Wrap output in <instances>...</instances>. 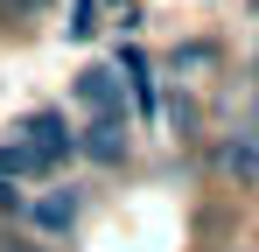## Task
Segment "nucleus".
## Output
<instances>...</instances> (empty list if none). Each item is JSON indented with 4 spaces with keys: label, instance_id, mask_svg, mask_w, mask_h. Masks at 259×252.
<instances>
[{
    "label": "nucleus",
    "instance_id": "obj_1",
    "mask_svg": "<svg viewBox=\"0 0 259 252\" xmlns=\"http://www.w3.org/2000/svg\"><path fill=\"white\" fill-rule=\"evenodd\" d=\"M21 154H28V168H56L70 147H77V133H70V119L63 112H35V119L21 126V140H14Z\"/></svg>",
    "mask_w": 259,
    "mask_h": 252
},
{
    "label": "nucleus",
    "instance_id": "obj_2",
    "mask_svg": "<svg viewBox=\"0 0 259 252\" xmlns=\"http://www.w3.org/2000/svg\"><path fill=\"white\" fill-rule=\"evenodd\" d=\"M217 175L238 189H259V126H238L217 140Z\"/></svg>",
    "mask_w": 259,
    "mask_h": 252
},
{
    "label": "nucleus",
    "instance_id": "obj_3",
    "mask_svg": "<svg viewBox=\"0 0 259 252\" xmlns=\"http://www.w3.org/2000/svg\"><path fill=\"white\" fill-rule=\"evenodd\" d=\"M21 217H28L35 231H49V238H63V231H77L84 196H77V189H49V196H35V203H21Z\"/></svg>",
    "mask_w": 259,
    "mask_h": 252
},
{
    "label": "nucleus",
    "instance_id": "obj_4",
    "mask_svg": "<svg viewBox=\"0 0 259 252\" xmlns=\"http://www.w3.org/2000/svg\"><path fill=\"white\" fill-rule=\"evenodd\" d=\"M77 98H84L91 119H119V126H126V98H119L112 70H84V77H77Z\"/></svg>",
    "mask_w": 259,
    "mask_h": 252
},
{
    "label": "nucleus",
    "instance_id": "obj_5",
    "mask_svg": "<svg viewBox=\"0 0 259 252\" xmlns=\"http://www.w3.org/2000/svg\"><path fill=\"white\" fill-rule=\"evenodd\" d=\"M84 154L119 161V154H126V126H119V119H91V126H84Z\"/></svg>",
    "mask_w": 259,
    "mask_h": 252
},
{
    "label": "nucleus",
    "instance_id": "obj_6",
    "mask_svg": "<svg viewBox=\"0 0 259 252\" xmlns=\"http://www.w3.org/2000/svg\"><path fill=\"white\" fill-rule=\"evenodd\" d=\"M21 203H28V196H21V189H14V182L0 175V210H7V217H21Z\"/></svg>",
    "mask_w": 259,
    "mask_h": 252
},
{
    "label": "nucleus",
    "instance_id": "obj_7",
    "mask_svg": "<svg viewBox=\"0 0 259 252\" xmlns=\"http://www.w3.org/2000/svg\"><path fill=\"white\" fill-rule=\"evenodd\" d=\"M0 7H14V14H35V7H42V0H0Z\"/></svg>",
    "mask_w": 259,
    "mask_h": 252
},
{
    "label": "nucleus",
    "instance_id": "obj_8",
    "mask_svg": "<svg viewBox=\"0 0 259 252\" xmlns=\"http://www.w3.org/2000/svg\"><path fill=\"white\" fill-rule=\"evenodd\" d=\"M0 252H28V245H0Z\"/></svg>",
    "mask_w": 259,
    "mask_h": 252
}]
</instances>
